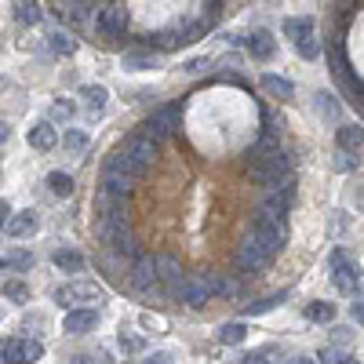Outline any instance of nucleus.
Returning a JSON list of instances; mask_svg holds the SVG:
<instances>
[{
	"mask_svg": "<svg viewBox=\"0 0 364 364\" xmlns=\"http://www.w3.org/2000/svg\"><path fill=\"white\" fill-rule=\"evenodd\" d=\"M306 317H310V321L328 324L331 317H336V306H331V302H310V306H306Z\"/></svg>",
	"mask_w": 364,
	"mask_h": 364,
	"instance_id": "obj_27",
	"label": "nucleus"
},
{
	"mask_svg": "<svg viewBox=\"0 0 364 364\" xmlns=\"http://www.w3.org/2000/svg\"><path fill=\"white\" fill-rule=\"evenodd\" d=\"M240 364H269L266 353H248V357H240Z\"/></svg>",
	"mask_w": 364,
	"mask_h": 364,
	"instance_id": "obj_42",
	"label": "nucleus"
},
{
	"mask_svg": "<svg viewBox=\"0 0 364 364\" xmlns=\"http://www.w3.org/2000/svg\"><path fill=\"white\" fill-rule=\"evenodd\" d=\"M317 109H321L324 117L336 120V117H339V102H336V95H328V91H321V95H317Z\"/></svg>",
	"mask_w": 364,
	"mask_h": 364,
	"instance_id": "obj_31",
	"label": "nucleus"
},
{
	"mask_svg": "<svg viewBox=\"0 0 364 364\" xmlns=\"http://www.w3.org/2000/svg\"><path fill=\"white\" fill-rule=\"evenodd\" d=\"M128 281H132V288L142 291V295H161V291H164L161 281H157V266H154V259H135V266L128 269Z\"/></svg>",
	"mask_w": 364,
	"mask_h": 364,
	"instance_id": "obj_5",
	"label": "nucleus"
},
{
	"mask_svg": "<svg viewBox=\"0 0 364 364\" xmlns=\"http://www.w3.org/2000/svg\"><path fill=\"white\" fill-rule=\"evenodd\" d=\"M245 44H248V51H252L255 58H262V63H269V58L277 55V41H273L266 29H255L252 37H245Z\"/></svg>",
	"mask_w": 364,
	"mask_h": 364,
	"instance_id": "obj_15",
	"label": "nucleus"
},
{
	"mask_svg": "<svg viewBox=\"0 0 364 364\" xmlns=\"http://www.w3.org/2000/svg\"><path fill=\"white\" fill-rule=\"evenodd\" d=\"M336 139H339L343 154H357V149H360V124H339Z\"/></svg>",
	"mask_w": 364,
	"mask_h": 364,
	"instance_id": "obj_19",
	"label": "nucleus"
},
{
	"mask_svg": "<svg viewBox=\"0 0 364 364\" xmlns=\"http://www.w3.org/2000/svg\"><path fill=\"white\" fill-rule=\"evenodd\" d=\"M204 288H208V295H233L237 288H233V281H226V277H219V273H204Z\"/></svg>",
	"mask_w": 364,
	"mask_h": 364,
	"instance_id": "obj_22",
	"label": "nucleus"
},
{
	"mask_svg": "<svg viewBox=\"0 0 364 364\" xmlns=\"http://www.w3.org/2000/svg\"><path fill=\"white\" fill-rule=\"evenodd\" d=\"M51 117H55V120H70V117H73V102H66V99H58V102L51 106Z\"/></svg>",
	"mask_w": 364,
	"mask_h": 364,
	"instance_id": "obj_37",
	"label": "nucleus"
},
{
	"mask_svg": "<svg viewBox=\"0 0 364 364\" xmlns=\"http://www.w3.org/2000/svg\"><path fill=\"white\" fill-rule=\"evenodd\" d=\"M4 299L18 302V306H26V299H29V288L22 281H4Z\"/></svg>",
	"mask_w": 364,
	"mask_h": 364,
	"instance_id": "obj_29",
	"label": "nucleus"
},
{
	"mask_svg": "<svg viewBox=\"0 0 364 364\" xmlns=\"http://www.w3.org/2000/svg\"><path fill=\"white\" fill-rule=\"evenodd\" d=\"M142 364H175L171 353H154V357H142Z\"/></svg>",
	"mask_w": 364,
	"mask_h": 364,
	"instance_id": "obj_41",
	"label": "nucleus"
},
{
	"mask_svg": "<svg viewBox=\"0 0 364 364\" xmlns=\"http://www.w3.org/2000/svg\"><path fill=\"white\" fill-rule=\"evenodd\" d=\"M288 364H317L314 357H288Z\"/></svg>",
	"mask_w": 364,
	"mask_h": 364,
	"instance_id": "obj_46",
	"label": "nucleus"
},
{
	"mask_svg": "<svg viewBox=\"0 0 364 364\" xmlns=\"http://www.w3.org/2000/svg\"><path fill=\"white\" fill-rule=\"evenodd\" d=\"M55 266L58 269H84V255H77V252H55Z\"/></svg>",
	"mask_w": 364,
	"mask_h": 364,
	"instance_id": "obj_28",
	"label": "nucleus"
},
{
	"mask_svg": "<svg viewBox=\"0 0 364 364\" xmlns=\"http://www.w3.org/2000/svg\"><path fill=\"white\" fill-rule=\"evenodd\" d=\"M295 48H299V55H302V58H317V55H321V41H317L314 33H310V37H302Z\"/></svg>",
	"mask_w": 364,
	"mask_h": 364,
	"instance_id": "obj_33",
	"label": "nucleus"
},
{
	"mask_svg": "<svg viewBox=\"0 0 364 364\" xmlns=\"http://www.w3.org/2000/svg\"><path fill=\"white\" fill-rule=\"evenodd\" d=\"M8 215H11V208H8V200H0V230H4V223H8Z\"/></svg>",
	"mask_w": 364,
	"mask_h": 364,
	"instance_id": "obj_44",
	"label": "nucleus"
},
{
	"mask_svg": "<svg viewBox=\"0 0 364 364\" xmlns=\"http://www.w3.org/2000/svg\"><path fill=\"white\" fill-rule=\"evenodd\" d=\"M80 95H84V102H87V109H102L106 106V95H109V91L102 87V84H87V87H80Z\"/></svg>",
	"mask_w": 364,
	"mask_h": 364,
	"instance_id": "obj_21",
	"label": "nucleus"
},
{
	"mask_svg": "<svg viewBox=\"0 0 364 364\" xmlns=\"http://www.w3.org/2000/svg\"><path fill=\"white\" fill-rule=\"evenodd\" d=\"M48 190L58 193V197H70V193H73V175H66V171H51V175H48Z\"/></svg>",
	"mask_w": 364,
	"mask_h": 364,
	"instance_id": "obj_23",
	"label": "nucleus"
},
{
	"mask_svg": "<svg viewBox=\"0 0 364 364\" xmlns=\"http://www.w3.org/2000/svg\"><path fill=\"white\" fill-rule=\"evenodd\" d=\"M284 33L291 37V44H299L302 37L314 33V18H306V15H302V18H284Z\"/></svg>",
	"mask_w": 364,
	"mask_h": 364,
	"instance_id": "obj_20",
	"label": "nucleus"
},
{
	"mask_svg": "<svg viewBox=\"0 0 364 364\" xmlns=\"http://www.w3.org/2000/svg\"><path fill=\"white\" fill-rule=\"evenodd\" d=\"M120 346H124L128 353H135V350H142V339H135V336H120Z\"/></svg>",
	"mask_w": 364,
	"mask_h": 364,
	"instance_id": "obj_40",
	"label": "nucleus"
},
{
	"mask_svg": "<svg viewBox=\"0 0 364 364\" xmlns=\"http://www.w3.org/2000/svg\"><path fill=\"white\" fill-rule=\"evenodd\" d=\"M0 360L4 364H37L44 357V346L37 339H8V343H0Z\"/></svg>",
	"mask_w": 364,
	"mask_h": 364,
	"instance_id": "obj_3",
	"label": "nucleus"
},
{
	"mask_svg": "<svg viewBox=\"0 0 364 364\" xmlns=\"http://www.w3.org/2000/svg\"><path fill=\"white\" fill-rule=\"evenodd\" d=\"M120 149H124V154H128L139 168H149V164H154V157H157V142L146 139L142 132L132 135V139H124V142H120Z\"/></svg>",
	"mask_w": 364,
	"mask_h": 364,
	"instance_id": "obj_7",
	"label": "nucleus"
},
{
	"mask_svg": "<svg viewBox=\"0 0 364 364\" xmlns=\"http://www.w3.org/2000/svg\"><path fill=\"white\" fill-rule=\"evenodd\" d=\"M175 295H178L182 302H186V306H193V310H197V306H204V302L211 299L200 277H182V281H178V288H175Z\"/></svg>",
	"mask_w": 364,
	"mask_h": 364,
	"instance_id": "obj_11",
	"label": "nucleus"
},
{
	"mask_svg": "<svg viewBox=\"0 0 364 364\" xmlns=\"http://www.w3.org/2000/svg\"><path fill=\"white\" fill-rule=\"evenodd\" d=\"M8 266H15V269H26V266H33V255L29 252H8V259H4Z\"/></svg>",
	"mask_w": 364,
	"mask_h": 364,
	"instance_id": "obj_36",
	"label": "nucleus"
},
{
	"mask_svg": "<svg viewBox=\"0 0 364 364\" xmlns=\"http://www.w3.org/2000/svg\"><path fill=\"white\" fill-rule=\"evenodd\" d=\"M37 226H41L37 211H15V215H8V223H4V230H8L11 240H22L29 233H37Z\"/></svg>",
	"mask_w": 364,
	"mask_h": 364,
	"instance_id": "obj_10",
	"label": "nucleus"
},
{
	"mask_svg": "<svg viewBox=\"0 0 364 364\" xmlns=\"http://www.w3.org/2000/svg\"><path fill=\"white\" fill-rule=\"evenodd\" d=\"M321 364H360L350 350H339V346H328L324 353H321Z\"/></svg>",
	"mask_w": 364,
	"mask_h": 364,
	"instance_id": "obj_26",
	"label": "nucleus"
},
{
	"mask_svg": "<svg viewBox=\"0 0 364 364\" xmlns=\"http://www.w3.org/2000/svg\"><path fill=\"white\" fill-rule=\"evenodd\" d=\"M99 29H102V33H109V37H120V33L128 29V8H124V4L102 8V11H99Z\"/></svg>",
	"mask_w": 364,
	"mask_h": 364,
	"instance_id": "obj_9",
	"label": "nucleus"
},
{
	"mask_svg": "<svg viewBox=\"0 0 364 364\" xmlns=\"http://www.w3.org/2000/svg\"><path fill=\"white\" fill-rule=\"evenodd\" d=\"M63 328H66V336H87L91 328H99V310H70Z\"/></svg>",
	"mask_w": 364,
	"mask_h": 364,
	"instance_id": "obj_12",
	"label": "nucleus"
},
{
	"mask_svg": "<svg viewBox=\"0 0 364 364\" xmlns=\"http://www.w3.org/2000/svg\"><path fill=\"white\" fill-rule=\"evenodd\" d=\"M336 168H343V171H346V168H357V157H353V154H343V149H339V157H336Z\"/></svg>",
	"mask_w": 364,
	"mask_h": 364,
	"instance_id": "obj_39",
	"label": "nucleus"
},
{
	"mask_svg": "<svg viewBox=\"0 0 364 364\" xmlns=\"http://www.w3.org/2000/svg\"><path fill=\"white\" fill-rule=\"evenodd\" d=\"M154 266H157V281H168V291L175 295V288H178V281H182V266H178L171 255H157Z\"/></svg>",
	"mask_w": 364,
	"mask_h": 364,
	"instance_id": "obj_16",
	"label": "nucleus"
},
{
	"mask_svg": "<svg viewBox=\"0 0 364 364\" xmlns=\"http://www.w3.org/2000/svg\"><path fill=\"white\" fill-rule=\"evenodd\" d=\"M252 237H255V245L262 248L266 259H273L281 248H284V240H288V226L277 223V219H255L252 226Z\"/></svg>",
	"mask_w": 364,
	"mask_h": 364,
	"instance_id": "obj_1",
	"label": "nucleus"
},
{
	"mask_svg": "<svg viewBox=\"0 0 364 364\" xmlns=\"http://www.w3.org/2000/svg\"><path fill=\"white\" fill-rule=\"evenodd\" d=\"M51 48H55L58 55H73V51H77V41L66 37V33H51Z\"/></svg>",
	"mask_w": 364,
	"mask_h": 364,
	"instance_id": "obj_32",
	"label": "nucleus"
},
{
	"mask_svg": "<svg viewBox=\"0 0 364 364\" xmlns=\"http://www.w3.org/2000/svg\"><path fill=\"white\" fill-rule=\"evenodd\" d=\"M70 364H95V357H91V353H80V357H73Z\"/></svg>",
	"mask_w": 364,
	"mask_h": 364,
	"instance_id": "obj_45",
	"label": "nucleus"
},
{
	"mask_svg": "<svg viewBox=\"0 0 364 364\" xmlns=\"http://www.w3.org/2000/svg\"><path fill=\"white\" fill-rule=\"evenodd\" d=\"M132 186H135L132 178H124V175H117V171L102 168V182H99V190H102V193H113V197H128V193H132Z\"/></svg>",
	"mask_w": 364,
	"mask_h": 364,
	"instance_id": "obj_17",
	"label": "nucleus"
},
{
	"mask_svg": "<svg viewBox=\"0 0 364 364\" xmlns=\"http://www.w3.org/2000/svg\"><path fill=\"white\" fill-rule=\"evenodd\" d=\"M245 336H248V328L240 324V321H230V324H223V331H219V339H223L226 346H237V343H245Z\"/></svg>",
	"mask_w": 364,
	"mask_h": 364,
	"instance_id": "obj_24",
	"label": "nucleus"
},
{
	"mask_svg": "<svg viewBox=\"0 0 364 364\" xmlns=\"http://www.w3.org/2000/svg\"><path fill=\"white\" fill-rule=\"evenodd\" d=\"M26 139H29V146H33V149H41V154H48V149L58 146V135H55V128H51V120H41V124H33Z\"/></svg>",
	"mask_w": 364,
	"mask_h": 364,
	"instance_id": "obj_14",
	"label": "nucleus"
},
{
	"mask_svg": "<svg viewBox=\"0 0 364 364\" xmlns=\"http://www.w3.org/2000/svg\"><path fill=\"white\" fill-rule=\"evenodd\" d=\"M178 117H182V109H178L175 102H171V106H161L154 117L146 120V132H142V135H146V139H154V142H161V139L178 124Z\"/></svg>",
	"mask_w": 364,
	"mask_h": 364,
	"instance_id": "obj_6",
	"label": "nucleus"
},
{
	"mask_svg": "<svg viewBox=\"0 0 364 364\" xmlns=\"http://www.w3.org/2000/svg\"><path fill=\"white\" fill-rule=\"evenodd\" d=\"M350 314H353V321L360 324V317H364V306H360V299H353V306H350Z\"/></svg>",
	"mask_w": 364,
	"mask_h": 364,
	"instance_id": "obj_43",
	"label": "nucleus"
},
{
	"mask_svg": "<svg viewBox=\"0 0 364 364\" xmlns=\"http://www.w3.org/2000/svg\"><path fill=\"white\" fill-rule=\"evenodd\" d=\"M331 281H336V288H339V291H346V295L360 299V269L350 262V255H346L343 248L331 252Z\"/></svg>",
	"mask_w": 364,
	"mask_h": 364,
	"instance_id": "obj_2",
	"label": "nucleus"
},
{
	"mask_svg": "<svg viewBox=\"0 0 364 364\" xmlns=\"http://www.w3.org/2000/svg\"><path fill=\"white\" fill-rule=\"evenodd\" d=\"M262 91H266V95H273V99H281V102L295 95L291 80H288V77H277V73H266V77H262Z\"/></svg>",
	"mask_w": 364,
	"mask_h": 364,
	"instance_id": "obj_18",
	"label": "nucleus"
},
{
	"mask_svg": "<svg viewBox=\"0 0 364 364\" xmlns=\"http://www.w3.org/2000/svg\"><path fill=\"white\" fill-rule=\"evenodd\" d=\"M157 58L154 55H124V70H154Z\"/></svg>",
	"mask_w": 364,
	"mask_h": 364,
	"instance_id": "obj_30",
	"label": "nucleus"
},
{
	"mask_svg": "<svg viewBox=\"0 0 364 364\" xmlns=\"http://www.w3.org/2000/svg\"><path fill=\"white\" fill-rule=\"evenodd\" d=\"M211 66V58H190V63H186V73H204Z\"/></svg>",
	"mask_w": 364,
	"mask_h": 364,
	"instance_id": "obj_38",
	"label": "nucleus"
},
{
	"mask_svg": "<svg viewBox=\"0 0 364 364\" xmlns=\"http://www.w3.org/2000/svg\"><path fill=\"white\" fill-rule=\"evenodd\" d=\"M269 259L262 255V248L255 245V237L248 233L245 240H240V248H237V269H245V273H259Z\"/></svg>",
	"mask_w": 364,
	"mask_h": 364,
	"instance_id": "obj_8",
	"label": "nucleus"
},
{
	"mask_svg": "<svg viewBox=\"0 0 364 364\" xmlns=\"http://www.w3.org/2000/svg\"><path fill=\"white\" fill-rule=\"evenodd\" d=\"M15 15H18V22H26V26H37V22H41V4H37V0H18Z\"/></svg>",
	"mask_w": 364,
	"mask_h": 364,
	"instance_id": "obj_25",
	"label": "nucleus"
},
{
	"mask_svg": "<svg viewBox=\"0 0 364 364\" xmlns=\"http://www.w3.org/2000/svg\"><path fill=\"white\" fill-rule=\"evenodd\" d=\"M102 168H109V171H117V175H124V178H132V182H139V178L146 175V168H139V164H135V161L124 154V149H120V146L109 154V161H106Z\"/></svg>",
	"mask_w": 364,
	"mask_h": 364,
	"instance_id": "obj_13",
	"label": "nucleus"
},
{
	"mask_svg": "<svg viewBox=\"0 0 364 364\" xmlns=\"http://www.w3.org/2000/svg\"><path fill=\"white\" fill-rule=\"evenodd\" d=\"M8 135H11V128H8V124H0V142H8Z\"/></svg>",
	"mask_w": 364,
	"mask_h": 364,
	"instance_id": "obj_47",
	"label": "nucleus"
},
{
	"mask_svg": "<svg viewBox=\"0 0 364 364\" xmlns=\"http://www.w3.org/2000/svg\"><path fill=\"white\" fill-rule=\"evenodd\" d=\"M102 291L95 281H77V284H63L55 291V302L58 306H84V302H99Z\"/></svg>",
	"mask_w": 364,
	"mask_h": 364,
	"instance_id": "obj_4",
	"label": "nucleus"
},
{
	"mask_svg": "<svg viewBox=\"0 0 364 364\" xmlns=\"http://www.w3.org/2000/svg\"><path fill=\"white\" fill-rule=\"evenodd\" d=\"M63 146L73 149V154H80V149H87V135H84V132H66V135H63Z\"/></svg>",
	"mask_w": 364,
	"mask_h": 364,
	"instance_id": "obj_34",
	"label": "nucleus"
},
{
	"mask_svg": "<svg viewBox=\"0 0 364 364\" xmlns=\"http://www.w3.org/2000/svg\"><path fill=\"white\" fill-rule=\"evenodd\" d=\"M281 302H284V291H281V295H269V299H262V302H252L245 314H266V310H273V306H281Z\"/></svg>",
	"mask_w": 364,
	"mask_h": 364,
	"instance_id": "obj_35",
	"label": "nucleus"
}]
</instances>
